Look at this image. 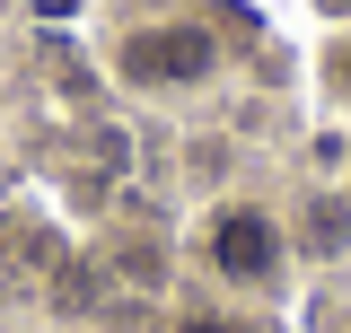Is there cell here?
Here are the masks:
<instances>
[{
	"instance_id": "obj_2",
	"label": "cell",
	"mask_w": 351,
	"mask_h": 333,
	"mask_svg": "<svg viewBox=\"0 0 351 333\" xmlns=\"http://www.w3.org/2000/svg\"><path fill=\"white\" fill-rule=\"evenodd\" d=\"M202 254H211V272H228V281H272L281 228H272L263 210H219L211 228H202Z\"/></svg>"
},
{
	"instance_id": "obj_5",
	"label": "cell",
	"mask_w": 351,
	"mask_h": 333,
	"mask_svg": "<svg viewBox=\"0 0 351 333\" xmlns=\"http://www.w3.org/2000/svg\"><path fill=\"white\" fill-rule=\"evenodd\" d=\"M176 333H237V325H228V316H184Z\"/></svg>"
},
{
	"instance_id": "obj_3",
	"label": "cell",
	"mask_w": 351,
	"mask_h": 333,
	"mask_svg": "<svg viewBox=\"0 0 351 333\" xmlns=\"http://www.w3.org/2000/svg\"><path fill=\"white\" fill-rule=\"evenodd\" d=\"M307 246H316V254H343L351 246V202H316V210H307Z\"/></svg>"
},
{
	"instance_id": "obj_1",
	"label": "cell",
	"mask_w": 351,
	"mask_h": 333,
	"mask_svg": "<svg viewBox=\"0 0 351 333\" xmlns=\"http://www.w3.org/2000/svg\"><path fill=\"white\" fill-rule=\"evenodd\" d=\"M211 62H219V44L202 27H149L123 44V79L141 88H193V79H211Z\"/></svg>"
},
{
	"instance_id": "obj_4",
	"label": "cell",
	"mask_w": 351,
	"mask_h": 333,
	"mask_svg": "<svg viewBox=\"0 0 351 333\" xmlns=\"http://www.w3.org/2000/svg\"><path fill=\"white\" fill-rule=\"evenodd\" d=\"M325 71H334V97L351 106V44H334V62H325Z\"/></svg>"
},
{
	"instance_id": "obj_6",
	"label": "cell",
	"mask_w": 351,
	"mask_h": 333,
	"mask_svg": "<svg viewBox=\"0 0 351 333\" xmlns=\"http://www.w3.org/2000/svg\"><path fill=\"white\" fill-rule=\"evenodd\" d=\"M325 9H334V18H351V0H325Z\"/></svg>"
}]
</instances>
